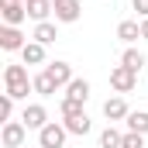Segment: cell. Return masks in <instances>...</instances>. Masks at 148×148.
I'll use <instances>...</instances> for the list:
<instances>
[{
  "label": "cell",
  "instance_id": "6da1fadb",
  "mask_svg": "<svg viewBox=\"0 0 148 148\" xmlns=\"http://www.w3.org/2000/svg\"><path fill=\"white\" fill-rule=\"evenodd\" d=\"M31 90H35V83L28 79V69H24V66H7V69H3V93H7V97L28 100Z\"/></svg>",
  "mask_w": 148,
  "mask_h": 148
},
{
  "label": "cell",
  "instance_id": "7a4b0ae2",
  "mask_svg": "<svg viewBox=\"0 0 148 148\" xmlns=\"http://www.w3.org/2000/svg\"><path fill=\"white\" fill-rule=\"evenodd\" d=\"M66 138H69V131H66V124H45L41 131H38V145L41 148H62L66 145Z\"/></svg>",
  "mask_w": 148,
  "mask_h": 148
},
{
  "label": "cell",
  "instance_id": "3957f363",
  "mask_svg": "<svg viewBox=\"0 0 148 148\" xmlns=\"http://www.w3.org/2000/svg\"><path fill=\"white\" fill-rule=\"evenodd\" d=\"M110 86L117 90V93H131V90L138 86V73L127 69V66H114L110 69Z\"/></svg>",
  "mask_w": 148,
  "mask_h": 148
},
{
  "label": "cell",
  "instance_id": "277c9868",
  "mask_svg": "<svg viewBox=\"0 0 148 148\" xmlns=\"http://www.w3.org/2000/svg\"><path fill=\"white\" fill-rule=\"evenodd\" d=\"M24 138H28L24 121H7V124H3V131H0L3 148H21V145H24Z\"/></svg>",
  "mask_w": 148,
  "mask_h": 148
},
{
  "label": "cell",
  "instance_id": "5b68a950",
  "mask_svg": "<svg viewBox=\"0 0 148 148\" xmlns=\"http://www.w3.org/2000/svg\"><path fill=\"white\" fill-rule=\"evenodd\" d=\"M52 10H55V21L73 24V21H79V14H83V3L79 0H52Z\"/></svg>",
  "mask_w": 148,
  "mask_h": 148
},
{
  "label": "cell",
  "instance_id": "8992f818",
  "mask_svg": "<svg viewBox=\"0 0 148 148\" xmlns=\"http://www.w3.org/2000/svg\"><path fill=\"white\" fill-rule=\"evenodd\" d=\"M21 121H24V127H28V131H41L45 124H52V121H48V110H45L41 103H28L24 114H21Z\"/></svg>",
  "mask_w": 148,
  "mask_h": 148
},
{
  "label": "cell",
  "instance_id": "52a82bcc",
  "mask_svg": "<svg viewBox=\"0 0 148 148\" xmlns=\"http://www.w3.org/2000/svg\"><path fill=\"white\" fill-rule=\"evenodd\" d=\"M24 45H28V41L21 35V28H10V24L0 28V48H3V52H21Z\"/></svg>",
  "mask_w": 148,
  "mask_h": 148
},
{
  "label": "cell",
  "instance_id": "ba28073f",
  "mask_svg": "<svg viewBox=\"0 0 148 148\" xmlns=\"http://www.w3.org/2000/svg\"><path fill=\"white\" fill-rule=\"evenodd\" d=\"M0 17H3V24H10V28H21V24L28 21V7H24V0L0 7Z\"/></svg>",
  "mask_w": 148,
  "mask_h": 148
},
{
  "label": "cell",
  "instance_id": "9c48e42d",
  "mask_svg": "<svg viewBox=\"0 0 148 148\" xmlns=\"http://www.w3.org/2000/svg\"><path fill=\"white\" fill-rule=\"evenodd\" d=\"M127 100H124V97H110V100H107V103H103V117H107V121H127Z\"/></svg>",
  "mask_w": 148,
  "mask_h": 148
},
{
  "label": "cell",
  "instance_id": "30bf717a",
  "mask_svg": "<svg viewBox=\"0 0 148 148\" xmlns=\"http://www.w3.org/2000/svg\"><path fill=\"white\" fill-rule=\"evenodd\" d=\"M24 7H28V17L41 24V21H48V14H55L52 10V0H24Z\"/></svg>",
  "mask_w": 148,
  "mask_h": 148
},
{
  "label": "cell",
  "instance_id": "8fae6325",
  "mask_svg": "<svg viewBox=\"0 0 148 148\" xmlns=\"http://www.w3.org/2000/svg\"><path fill=\"white\" fill-rule=\"evenodd\" d=\"M45 69H48V76L55 79V86H69V83L76 79V76H73V66H69V62H48Z\"/></svg>",
  "mask_w": 148,
  "mask_h": 148
},
{
  "label": "cell",
  "instance_id": "7c38bea8",
  "mask_svg": "<svg viewBox=\"0 0 148 148\" xmlns=\"http://www.w3.org/2000/svg\"><path fill=\"white\" fill-rule=\"evenodd\" d=\"M21 62H24V66H41V62H45V45H41V41H28V45L21 48Z\"/></svg>",
  "mask_w": 148,
  "mask_h": 148
},
{
  "label": "cell",
  "instance_id": "4fadbf2b",
  "mask_svg": "<svg viewBox=\"0 0 148 148\" xmlns=\"http://www.w3.org/2000/svg\"><path fill=\"white\" fill-rule=\"evenodd\" d=\"M66 100H76V103H86V100H90V83L76 76L73 83L66 86Z\"/></svg>",
  "mask_w": 148,
  "mask_h": 148
},
{
  "label": "cell",
  "instance_id": "5bb4252c",
  "mask_svg": "<svg viewBox=\"0 0 148 148\" xmlns=\"http://www.w3.org/2000/svg\"><path fill=\"white\" fill-rule=\"evenodd\" d=\"M117 38L127 41V45L138 41V38H141V21H121V24H117Z\"/></svg>",
  "mask_w": 148,
  "mask_h": 148
},
{
  "label": "cell",
  "instance_id": "9a60e30c",
  "mask_svg": "<svg viewBox=\"0 0 148 148\" xmlns=\"http://www.w3.org/2000/svg\"><path fill=\"white\" fill-rule=\"evenodd\" d=\"M31 83H35V93H38V97H52V93L59 90V86H55V79L48 76V69H41V73H38Z\"/></svg>",
  "mask_w": 148,
  "mask_h": 148
},
{
  "label": "cell",
  "instance_id": "2e32d148",
  "mask_svg": "<svg viewBox=\"0 0 148 148\" xmlns=\"http://www.w3.org/2000/svg\"><path fill=\"white\" fill-rule=\"evenodd\" d=\"M35 41H41V45H52L55 38H59V28L52 24V21H41V24H35Z\"/></svg>",
  "mask_w": 148,
  "mask_h": 148
},
{
  "label": "cell",
  "instance_id": "e0dca14e",
  "mask_svg": "<svg viewBox=\"0 0 148 148\" xmlns=\"http://www.w3.org/2000/svg\"><path fill=\"white\" fill-rule=\"evenodd\" d=\"M127 131L148 134V110H131V114H127Z\"/></svg>",
  "mask_w": 148,
  "mask_h": 148
},
{
  "label": "cell",
  "instance_id": "ac0fdd59",
  "mask_svg": "<svg viewBox=\"0 0 148 148\" xmlns=\"http://www.w3.org/2000/svg\"><path fill=\"white\" fill-rule=\"evenodd\" d=\"M121 141H124V134H121L114 124H107V127L100 131V148H121Z\"/></svg>",
  "mask_w": 148,
  "mask_h": 148
},
{
  "label": "cell",
  "instance_id": "d6986e66",
  "mask_svg": "<svg viewBox=\"0 0 148 148\" xmlns=\"http://www.w3.org/2000/svg\"><path fill=\"white\" fill-rule=\"evenodd\" d=\"M62 124H66V131H69V134H90V127H93L86 114H79V117H69V121H62Z\"/></svg>",
  "mask_w": 148,
  "mask_h": 148
},
{
  "label": "cell",
  "instance_id": "ffe728a7",
  "mask_svg": "<svg viewBox=\"0 0 148 148\" xmlns=\"http://www.w3.org/2000/svg\"><path fill=\"white\" fill-rule=\"evenodd\" d=\"M121 66H127V69H134V73H141V66H145V55H141L138 48H127V52L121 55Z\"/></svg>",
  "mask_w": 148,
  "mask_h": 148
},
{
  "label": "cell",
  "instance_id": "44dd1931",
  "mask_svg": "<svg viewBox=\"0 0 148 148\" xmlns=\"http://www.w3.org/2000/svg\"><path fill=\"white\" fill-rule=\"evenodd\" d=\"M59 110H62V121H69V117H79V114H86V110H83V103H76V100H62V103H59Z\"/></svg>",
  "mask_w": 148,
  "mask_h": 148
},
{
  "label": "cell",
  "instance_id": "7402d4cb",
  "mask_svg": "<svg viewBox=\"0 0 148 148\" xmlns=\"http://www.w3.org/2000/svg\"><path fill=\"white\" fill-rule=\"evenodd\" d=\"M10 114H14V97H7V93H3V97H0V121L7 124V121H10Z\"/></svg>",
  "mask_w": 148,
  "mask_h": 148
},
{
  "label": "cell",
  "instance_id": "603a6c76",
  "mask_svg": "<svg viewBox=\"0 0 148 148\" xmlns=\"http://www.w3.org/2000/svg\"><path fill=\"white\" fill-rule=\"evenodd\" d=\"M121 148H145V134L127 131V134H124V141H121Z\"/></svg>",
  "mask_w": 148,
  "mask_h": 148
},
{
  "label": "cell",
  "instance_id": "cb8c5ba5",
  "mask_svg": "<svg viewBox=\"0 0 148 148\" xmlns=\"http://www.w3.org/2000/svg\"><path fill=\"white\" fill-rule=\"evenodd\" d=\"M131 7L138 10V17H148V0H131Z\"/></svg>",
  "mask_w": 148,
  "mask_h": 148
},
{
  "label": "cell",
  "instance_id": "d4e9b609",
  "mask_svg": "<svg viewBox=\"0 0 148 148\" xmlns=\"http://www.w3.org/2000/svg\"><path fill=\"white\" fill-rule=\"evenodd\" d=\"M141 38L148 41V17H141Z\"/></svg>",
  "mask_w": 148,
  "mask_h": 148
}]
</instances>
